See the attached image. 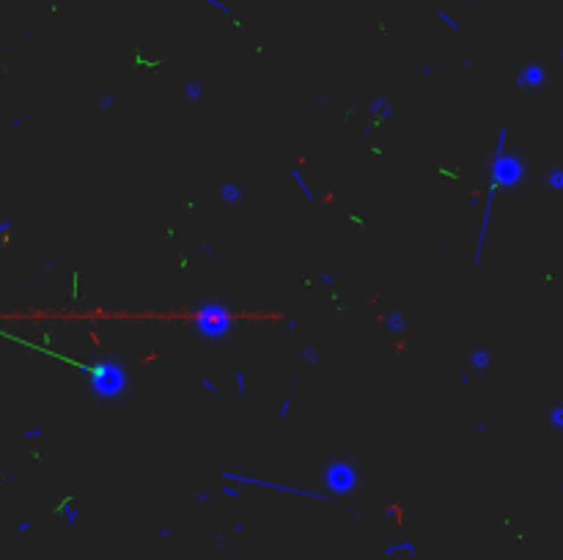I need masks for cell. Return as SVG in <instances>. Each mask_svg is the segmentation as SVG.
<instances>
[{
  "instance_id": "obj_1",
  "label": "cell",
  "mask_w": 563,
  "mask_h": 560,
  "mask_svg": "<svg viewBox=\"0 0 563 560\" xmlns=\"http://www.w3.org/2000/svg\"><path fill=\"white\" fill-rule=\"evenodd\" d=\"M91 371V395L99 398V401H116L119 395L126 393V384H129V376H126V366L119 363L116 357H102L96 363L88 366Z\"/></svg>"
},
{
  "instance_id": "obj_2",
  "label": "cell",
  "mask_w": 563,
  "mask_h": 560,
  "mask_svg": "<svg viewBox=\"0 0 563 560\" xmlns=\"http://www.w3.org/2000/svg\"><path fill=\"white\" fill-rule=\"evenodd\" d=\"M321 484L330 495H352L360 484V472H357L355 461L335 459L321 470Z\"/></svg>"
},
{
  "instance_id": "obj_3",
  "label": "cell",
  "mask_w": 563,
  "mask_h": 560,
  "mask_svg": "<svg viewBox=\"0 0 563 560\" xmlns=\"http://www.w3.org/2000/svg\"><path fill=\"white\" fill-rule=\"evenodd\" d=\"M190 327L206 341H223L234 330V316H192Z\"/></svg>"
},
{
  "instance_id": "obj_4",
  "label": "cell",
  "mask_w": 563,
  "mask_h": 560,
  "mask_svg": "<svg viewBox=\"0 0 563 560\" xmlns=\"http://www.w3.org/2000/svg\"><path fill=\"white\" fill-rule=\"evenodd\" d=\"M547 85V69L541 63H528L516 71V88L519 91H539Z\"/></svg>"
},
{
  "instance_id": "obj_5",
  "label": "cell",
  "mask_w": 563,
  "mask_h": 560,
  "mask_svg": "<svg viewBox=\"0 0 563 560\" xmlns=\"http://www.w3.org/2000/svg\"><path fill=\"white\" fill-rule=\"evenodd\" d=\"M195 316H234V311L223 300H198Z\"/></svg>"
},
{
  "instance_id": "obj_6",
  "label": "cell",
  "mask_w": 563,
  "mask_h": 560,
  "mask_svg": "<svg viewBox=\"0 0 563 560\" xmlns=\"http://www.w3.org/2000/svg\"><path fill=\"white\" fill-rule=\"evenodd\" d=\"M489 366H492V352L484 349V346H475L473 352H470V368H473L475 373H486Z\"/></svg>"
},
{
  "instance_id": "obj_7",
  "label": "cell",
  "mask_w": 563,
  "mask_h": 560,
  "mask_svg": "<svg viewBox=\"0 0 563 560\" xmlns=\"http://www.w3.org/2000/svg\"><path fill=\"white\" fill-rule=\"evenodd\" d=\"M242 198H245L242 184H237V182H225V184H220V201H223V203H228V206H237V203H242Z\"/></svg>"
},
{
  "instance_id": "obj_8",
  "label": "cell",
  "mask_w": 563,
  "mask_h": 560,
  "mask_svg": "<svg viewBox=\"0 0 563 560\" xmlns=\"http://www.w3.org/2000/svg\"><path fill=\"white\" fill-rule=\"evenodd\" d=\"M385 327H387V332H393V335H401V332L407 330V318H404V313L401 311L387 313V316H385Z\"/></svg>"
},
{
  "instance_id": "obj_9",
  "label": "cell",
  "mask_w": 563,
  "mask_h": 560,
  "mask_svg": "<svg viewBox=\"0 0 563 560\" xmlns=\"http://www.w3.org/2000/svg\"><path fill=\"white\" fill-rule=\"evenodd\" d=\"M203 96H206V88H203L201 80H187L184 83V99L187 102H203Z\"/></svg>"
},
{
  "instance_id": "obj_10",
  "label": "cell",
  "mask_w": 563,
  "mask_h": 560,
  "mask_svg": "<svg viewBox=\"0 0 563 560\" xmlns=\"http://www.w3.org/2000/svg\"><path fill=\"white\" fill-rule=\"evenodd\" d=\"M291 179H294V184L300 187V192H303L305 201L313 203V201H316V195H313V189H311V184L305 182V176H303V171H300V168H291Z\"/></svg>"
},
{
  "instance_id": "obj_11",
  "label": "cell",
  "mask_w": 563,
  "mask_h": 560,
  "mask_svg": "<svg viewBox=\"0 0 563 560\" xmlns=\"http://www.w3.org/2000/svg\"><path fill=\"white\" fill-rule=\"evenodd\" d=\"M398 552H407L409 558H415V555H418V547H415L412 541H398V544H390V547L385 549L387 558H393V555H398Z\"/></svg>"
},
{
  "instance_id": "obj_12",
  "label": "cell",
  "mask_w": 563,
  "mask_h": 560,
  "mask_svg": "<svg viewBox=\"0 0 563 560\" xmlns=\"http://www.w3.org/2000/svg\"><path fill=\"white\" fill-rule=\"evenodd\" d=\"M544 182H547V187H550V189L563 192V168H552V171L544 176Z\"/></svg>"
},
{
  "instance_id": "obj_13",
  "label": "cell",
  "mask_w": 563,
  "mask_h": 560,
  "mask_svg": "<svg viewBox=\"0 0 563 560\" xmlns=\"http://www.w3.org/2000/svg\"><path fill=\"white\" fill-rule=\"evenodd\" d=\"M437 19H439V22H442L448 30H450V33H462V22H459V19H453V14H450V11L439 8V11H437Z\"/></svg>"
},
{
  "instance_id": "obj_14",
  "label": "cell",
  "mask_w": 563,
  "mask_h": 560,
  "mask_svg": "<svg viewBox=\"0 0 563 560\" xmlns=\"http://www.w3.org/2000/svg\"><path fill=\"white\" fill-rule=\"evenodd\" d=\"M547 420H550L552 429L563 431V404H555V407L550 409V415H547Z\"/></svg>"
},
{
  "instance_id": "obj_15",
  "label": "cell",
  "mask_w": 563,
  "mask_h": 560,
  "mask_svg": "<svg viewBox=\"0 0 563 560\" xmlns=\"http://www.w3.org/2000/svg\"><path fill=\"white\" fill-rule=\"evenodd\" d=\"M300 360H303V363H311V366H319V363H321V354L316 352L313 346H303V349H300Z\"/></svg>"
},
{
  "instance_id": "obj_16",
  "label": "cell",
  "mask_w": 563,
  "mask_h": 560,
  "mask_svg": "<svg viewBox=\"0 0 563 560\" xmlns=\"http://www.w3.org/2000/svg\"><path fill=\"white\" fill-rule=\"evenodd\" d=\"M203 3H206L209 8H214V11H220L223 17H234V11L228 8V3H225V0H203Z\"/></svg>"
},
{
  "instance_id": "obj_17",
  "label": "cell",
  "mask_w": 563,
  "mask_h": 560,
  "mask_svg": "<svg viewBox=\"0 0 563 560\" xmlns=\"http://www.w3.org/2000/svg\"><path fill=\"white\" fill-rule=\"evenodd\" d=\"M220 495H223V497H231V500H237V497H242V486H231L228 481H225V484L220 486Z\"/></svg>"
},
{
  "instance_id": "obj_18",
  "label": "cell",
  "mask_w": 563,
  "mask_h": 560,
  "mask_svg": "<svg viewBox=\"0 0 563 560\" xmlns=\"http://www.w3.org/2000/svg\"><path fill=\"white\" fill-rule=\"evenodd\" d=\"M234 384H237V393H239V395L248 393V379H245L242 371H234Z\"/></svg>"
},
{
  "instance_id": "obj_19",
  "label": "cell",
  "mask_w": 563,
  "mask_h": 560,
  "mask_svg": "<svg viewBox=\"0 0 563 560\" xmlns=\"http://www.w3.org/2000/svg\"><path fill=\"white\" fill-rule=\"evenodd\" d=\"M63 519H66V525H77V519H80V511L77 508H69V502H66V511H63Z\"/></svg>"
},
{
  "instance_id": "obj_20",
  "label": "cell",
  "mask_w": 563,
  "mask_h": 560,
  "mask_svg": "<svg viewBox=\"0 0 563 560\" xmlns=\"http://www.w3.org/2000/svg\"><path fill=\"white\" fill-rule=\"evenodd\" d=\"M201 387H203V390H206V393H209V395H217V382H214V379H209V376H203V379H201Z\"/></svg>"
},
{
  "instance_id": "obj_21",
  "label": "cell",
  "mask_w": 563,
  "mask_h": 560,
  "mask_svg": "<svg viewBox=\"0 0 563 560\" xmlns=\"http://www.w3.org/2000/svg\"><path fill=\"white\" fill-rule=\"evenodd\" d=\"M113 105H116V96H113V94H102L99 96V107H102V110H110Z\"/></svg>"
},
{
  "instance_id": "obj_22",
  "label": "cell",
  "mask_w": 563,
  "mask_h": 560,
  "mask_svg": "<svg viewBox=\"0 0 563 560\" xmlns=\"http://www.w3.org/2000/svg\"><path fill=\"white\" fill-rule=\"evenodd\" d=\"M39 436H44V429H42V426H33V429L25 431V439H39Z\"/></svg>"
},
{
  "instance_id": "obj_23",
  "label": "cell",
  "mask_w": 563,
  "mask_h": 560,
  "mask_svg": "<svg viewBox=\"0 0 563 560\" xmlns=\"http://www.w3.org/2000/svg\"><path fill=\"white\" fill-rule=\"evenodd\" d=\"M289 412H291V398H286V401L280 404V409H278V418L283 420V418H286V415H289Z\"/></svg>"
},
{
  "instance_id": "obj_24",
  "label": "cell",
  "mask_w": 563,
  "mask_h": 560,
  "mask_svg": "<svg viewBox=\"0 0 563 560\" xmlns=\"http://www.w3.org/2000/svg\"><path fill=\"white\" fill-rule=\"evenodd\" d=\"M0 234H3V236L11 234V220H3V223H0Z\"/></svg>"
},
{
  "instance_id": "obj_25",
  "label": "cell",
  "mask_w": 563,
  "mask_h": 560,
  "mask_svg": "<svg viewBox=\"0 0 563 560\" xmlns=\"http://www.w3.org/2000/svg\"><path fill=\"white\" fill-rule=\"evenodd\" d=\"M418 74H421V77H432L434 69H432V66H421V69H418Z\"/></svg>"
},
{
  "instance_id": "obj_26",
  "label": "cell",
  "mask_w": 563,
  "mask_h": 560,
  "mask_svg": "<svg viewBox=\"0 0 563 560\" xmlns=\"http://www.w3.org/2000/svg\"><path fill=\"white\" fill-rule=\"evenodd\" d=\"M195 500L201 502V505H203V502H209V492H198V495H195Z\"/></svg>"
},
{
  "instance_id": "obj_27",
  "label": "cell",
  "mask_w": 563,
  "mask_h": 560,
  "mask_svg": "<svg viewBox=\"0 0 563 560\" xmlns=\"http://www.w3.org/2000/svg\"><path fill=\"white\" fill-rule=\"evenodd\" d=\"M30 530V522H22V525H17V533H28Z\"/></svg>"
},
{
  "instance_id": "obj_28",
  "label": "cell",
  "mask_w": 563,
  "mask_h": 560,
  "mask_svg": "<svg viewBox=\"0 0 563 560\" xmlns=\"http://www.w3.org/2000/svg\"><path fill=\"white\" fill-rule=\"evenodd\" d=\"M198 253H201V255H212V248H209V245H203V248H198Z\"/></svg>"
},
{
  "instance_id": "obj_29",
  "label": "cell",
  "mask_w": 563,
  "mask_h": 560,
  "mask_svg": "<svg viewBox=\"0 0 563 560\" xmlns=\"http://www.w3.org/2000/svg\"><path fill=\"white\" fill-rule=\"evenodd\" d=\"M561 58H563V47H561Z\"/></svg>"
}]
</instances>
